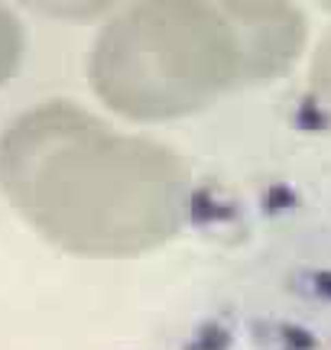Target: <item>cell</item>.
<instances>
[{
	"mask_svg": "<svg viewBox=\"0 0 331 350\" xmlns=\"http://www.w3.org/2000/svg\"><path fill=\"white\" fill-rule=\"evenodd\" d=\"M26 52V29L20 16L13 13L7 0H0V88L10 85V78L20 72Z\"/></svg>",
	"mask_w": 331,
	"mask_h": 350,
	"instance_id": "cell-4",
	"label": "cell"
},
{
	"mask_svg": "<svg viewBox=\"0 0 331 350\" xmlns=\"http://www.w3.org/2000/svg\"><path fill=\"white\" fill-rule=\"evenodd\" d=\"M98 98L133 120L198 111L267 78L241 26L217 0H130L101 26L88 59Z\"/></svg>",
	"mask_w": 331,
	"mask_h": 350,
	"instance_id": "cell-2",
	"label": "cell"
},
{
	"mask_svg": "<svg viewBox=\"0 0 331 350\" xmlns=\"http://www.w3.org/2000/svg\"><path fill=\"white\" fill-rule=\"evenodd\" d=\"M23 10L46 16V20H59V23H94L117 10L124 0H7Z\"/></svg>",
	"mask_w": 331,
	"mask_h": 350,
	"instance_id": "cell-3",
	"label": "cell"
},
{
	"mask_svg": "<svg viewBox=\"0 0 331 350\" xmlns=\"http://www.w3.org/2000/svg\"><path fill=\"white\" fill-rule=\"evenodd\" d=\"M321 3H325V7H331V0H321Z\"/></svg>",
	"mask_w": 331,
	"mask_h": 350,
	"instance_id": "cell-5",
	"label": "cell"
},
{
	"mask_svg": "<svg viewBox=\"0 0 331 350\" xmlns=\"http://www.w3.org/2000/svg\"><path fill=\"white\" fill-rule=\"evenodd\" d=\"M0 195L59 250L130 256L172 234L182 169L150 139L46 100L0 130Z\"/></svg>",
	"mask_w": 331,
	"mask_h": 350,
	"instance_id": "cell-1",
	"label": "cell"
}]
</instances>
